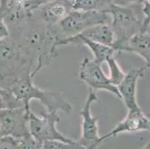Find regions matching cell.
I'll return each mask as SVG.
<instances>
[{
  "instance_id": "cell-7",
  "label": "cell",
  "mask_w": 150,
  "mask_h": 149,
  "mask_svg": "<svg viewBox=\"0 0 150 149\" xmlns=\"http://www.w3.org/2000/svg\"><path fill=\"white\" fill-rule=\"evenodd\" d=\"M24 107L0 110V130L2 136L20 139L29 134L28 115Z\"/></svg>"
},
{
  "instance_id": "cell-5",
  "label": "cell",
  "mask_w": 150,
  "mask_h": 149,
  "mask_svg": "<svg viewBox=\"0 0 150 149\" xmlns=\"http://www.w3.org/2000/svg\"><path fill=\"white\" fill-rule=\"evenodd\" d=\"M99 98L96 91L89 89V93L82 109L80 111L81 117V135L76 141L84 149H97L102 144L99 133L98 119L99 117H93L91 114V105L98 102Z\"/></svg>"
},
{
  "instance_id": "cell-18",
  "label": "cell",
  "mask_w": 150,
  "mask_h": 149,
  "mask_svg": "<svg viewBox=\"0 0 150 149\" xmlns=\"http://www.w3.org/2000/svg\"><path fill=\"white\" fill-rule=\"evenodd\" d=\"M142 12L144 14V19L141 20L140 32L145 33L150 24V0H146L143 2Z\"/></svg>"
},
{
  "instance_id": "cell-14",
  "label": "cell",
  "mask_w": 150,
  "mask_h": 149,
  "mask_svg": "<svg viewBox=\"0 0 150 149\" xmlns=\"http://www.w3.org/2000/svg\"><path fill=\"white\" fill-rule=\"evenodd\" d=\"M110 3V0H75L73 10L82 11H104Z\"/></svg>"
},
{
  "instance_id": "cell-22",
  "label": "cell",
  "mask_w": 150,
  "mask_h": 149,
  "mask_svg": "<svg viewBox=\"0 0 150 149\" xmlns=\"http://www.w3.org/2000/svg\"><path fill=\"white\" fill-rule=\"evenodd\" d=\"M11 33L8 27L4 22L3 20H0V41L10 37Z\"/></svg>"
},
{
  "instance_id": "cell-11",
  "label": "cell",
  "mask_w": 150,
  "mask_h": 149,
  "mask_svg": "<svg viewBox=\"0 0 150 149\" xmlns=\"http://www.w3.org/2000/svg\"><path fill=\"white\" fill-rule=\"evenodd\" d=\"M73 10V4L69 0H54L38 9L40 23L54 26Z\"/></svg>"
},
{
  "instance_id": "cell-21",
  "label": "cell",
  "mask_w": 150,
  "mask_h": 149,
  "mask_svg": "<svg viewBox=\"0 0 150 149\" xmlns=\"http://www.w3.org/2000/svg\"><path fill=\"white\" fill-rule=\"evenodd\" d=\"M146 0H110L113 4L124 7H132L137 4H142Z\"/></svg>"
},
{
  "instance_id": "cell-13",
  "label": "cell",
  "mask_w": 150,
  "mask_h": 149,
  "mask_svg": "<svg viewBox=\"0 0 150 149\" xmlns=\"http://www.w3.org/2000/svg\"><path fill=\"white\" fill-rule=\"evenodd\" d=\"M79 35L88 40L113 47L115 42V35L108 23L99 24L87 28Z\"/></svg>"
},
{
  "instance_id": "cell-10",
  "label": "cell",
  "mask_w": 150,
  "mask_h": 149,
  "mask_svg": "<svg viewBox=\"0 0 150 149\" xmlns=\"http://www.w3.org/2000/svg\"><path fill=\"white\" fill-rule=\"evenodd\" d=\"M57 44H58V46H66L68 44H75L78 46H87L93 55V60L101 64L102 63L106 62L110 57H114L117 52L115 49L111 46H105V45L94 42V41L84 37L79 34L76 36L59 40Z\"/></svg>"
},
{
  "instance_id": "cell-25",
  "label": "cell",
  "mask_w": 150,
  "mask_h": 149,
  "mask_svg": "<svg viewBox=\"0 0 150 149\" xmlns=\"http://www.w3.org/2000/svg\"><path fill=\"white\" fill-rule=\"evenodd\" d=\"M145 33H147V34H149V35H150V24L149 25L148 28H147L146 31V32H145Z\"/></svg>"
},
{
  "instance_id": "cell-12",
  "label": "cell",
  "mask_w": 150,
  "mask_h": 149,
  "mask_svg": "<svg viewBox=\"0 0 150 149\" xmlns=\"http://www.w3.org/2000/svg\"><path fill=\"white\" fill-rule=\"evenodd\" d=\"M119 52L134 53L141 57L150 69V35L138 32L129 38L119 49Z\"/></svg>"
},
{
  "instance_id": "cell-3",
  "label": "cell",
  "mask_w": 150,
  "mask_h": 149,
  "mask_svg": "<svg viewBox=\"0 0 150 149\" xmlns=\"http://www.w3.org/2000/svg\"><path fill=\"white\" fill-rule=\"evenodd\" d=\"M110 18V15L102 11L72 10L64 18L52 27L59 40L76 36L96 25L108 23Z\"/></svg>"
},
{
  "instance_id": "cell-19",
  "label": "cell",
  "mask_w": 150,
  "mask_h": 149,
  "mask_svg": "<svg viewBox=\"0 0 150 149\" xmlns=\"http://www.w3.org/2000/svg\"><path fill=\"white\" fill-rule=\"evenodd\" d=\"M23 1H24L25 11L31 17L35 11H36L38 9H39L45 4L50 2V0H23Z\"/></svg>"
},
{
  "instance_id": "cell-8",
  "label": "cell",
  "mask_w": 150,
  "mask_h": 149,
  "mask_svg": "<svg viewBox=\"0 0 150 149\" xmlns=\"http://www.w3.org/2000/svg\"><path fill=\"white\" fill-rule=\"evenodd\" d=\"M150 131V116L146 114L141 108L128 111L127 116L120 121L109 133L100 137L103 142L110 137H115L122 133H135L139 131Z\"/></svg>"
},
{
  "instance_id": "cell-24",
  "label": "cell",
  "mask_w": 150,
  "mask_h": 149,
  "mask_svg": "<svg viewBox=\"0 0 150 149\" xmlns=\"http://www.w3.org/2000/svg\"><path fill=\"white\" fill-rule=\"evenodd\" d=\"M139 149H150V138H149V141L147 142L146 144Z\"/></svg>"
},
{
  "instance_id": "cell-28",
  "label": "cell",
  "mask_w": 150,
  "mask_h": 149,
  "mask_svg": "<svg viewBox=\"0 0 150 149\" xmlns=\"http://www.w3.org/2000/svg\"><path fill=\"white\" fill-rule=\"evenodd\" d=\"M0 2H1V0H0Z\"/></svg>"
},
{
  "instance_id": "cell-1",
  "label": "cell",
  "mask_w": 150,
  "mask_h": 149,
  "mask_svg": "<svg viewBox=\"0 0 150 149\" xmlns=\"http://www.w3.org/2000/svg\"><path fill=\"white\" fill-rule=\"evenodd\" d=\"M31 67L22 69L17 76L10 80L8 87L5 90L10 92L17 102L31 111L30 102L38 100L46 107L49 113H58L59 110L69 114L73 107L59 91L43 90L35 85L31 81Z\"/></svg>"
},
{
  "instance_id": "cell-4",
  "label": "cell",
  "mask_w": 150,
  "mask_h": 149,
  "mask_svg": "<svg viewBox=\"0 0 150 149\" xmlns=\"http://www.w3.org/2000/svg\"><path fill=\"white\" fill-rule=\"evenodd\" d=\"M60 121L61 118L55 112H47L42 113L41 117H38L30 111L28 115L29 133L41 143L50 140H58L67 143H74L76 140L64 136L57 129L56 125Z\"/></svg>"
},
{
  "instance_id": "cell-6",
  "label": "cell",
  "mask_w": 150,
  "mask_h": 149,
  "mask_svg": "<svg viewBox=\"0 0 150 149\" xmlns=\"http://www.w3.org/2000/svg\"><path fill=\"white\" fill-rule=\"evenodd\" d=\"M79 78L89 87V89L97 90H106L115 95L120 99V95L117 87L110 84L108 77L102 69V64L94 60L85 57L79 66Z\"/></svg>"
},
{
  "instance_id": "cell-15",
  "label": "cell",
  "mask_w": 150,
  "mask_h": 149,
  "mask_svg": "<svg viewBox=\"0 0 150 149\" xmlns=\"http://www.w3.org/2000/svg\"><path fill=\"white\" fill-rule=\"evenodd\" d=\"M106 63L108 64L109 68V76H108V77L110 84L115 87H117L125 78V73L122 71L117 63L115 56L110 57L106 61Z\"/></svg>"
},
{
  "instance_id": "cell-9",
  "label": "cell",
  "mask_w": 150,
  "mask_h": 149,
  "mask_svg": "<svg viewBox=\"0 0 150 149\" xmlns=\"http://www.w3.org/2000/svg\"><path fill=\"white\" fill-rule=\"evenodd\" d=\"M146 66L129 70L120 84L117 86V90L120 95V99L123 101L128 110L140 108L137 101V86L138 81L144 77Z\"/></svg>"
},
{
  "instance_id": "cell-20",
  "label": "cell",
  "mask_w": 150,
  "mask_h": 149,
  "mask_svg": "<svg viewBox=\"0 0 150 149\" xmlns=\"http://www.w3.org/2000/svg\"><path fill=\"white\" fill-rule=\"evenodd\" d=\"M18 139L11 136H0V149H17Z\"/></svg>"
},
{
  "instance_id": "cell-26",
  "label": "cell",
  "mask_w": 150,
  "mask_h": 149,
  "mask_svg": "<svg viewBox=\"0 0 150 149\" xmlns=\"http://www.w3.org/2000/svg\"><path fill=\"white\" fill-rule=\"evenodd\" d=\"M2 90H3V88H2V87H0V92H1V91H2Z\"/></svg>"
},
{
  "instance_id": "cell-27",
  "label": "cell",
  "mask_w": 150,
  "mask_h": 149,
  "mask_svg": "<svg viewBox=\"0 0 150 149\" xmlns=\"http://www.w3.org/2000/svg\"><path fill=\"white\" fill-rule=\"evenodd\" d=\"M0 136H2V134H1V130H0Z\"/></svg>"
},
{
  "instance_id": "cell-23",
  "label": "cell",
  "mask_w": 150,
  "mask_h": 149,
  "mask_svg": "<svg viewBox=\"0 0 150 149\" xmlns=\"http://www.w3.org/2000/svg\"><path fill=\"white\" fill-rule=\"evenodd\" d=\"M5 93H6V90H5V89H3V90L0 92V110L8 108L6 102H5V98H4V95H5Z\"/></svg>"
},
{
  "instance_id": "cell-16",
  "label": "cell",
  "mask_w": 150,
  "mask_h": 149,
  "mask_svg": "<svg viewBox=\"0 0 150 149\" xmlns=\"http://www.w3.org/2000/svg\"><path fill=\"white\" fill-rule=\"evenodd\" d=\"M42 149H84L77 141L67 143L58 140H50L42 143Z\"/></svg>"
},
{
  "instance_id": "cell-17",
  "label": "cell",
  "mask_w": 150,
  "mask_h": 149,
  "mask_svg": "<svg viewBox=\"0 0 150 149\" xmlns=\"http://www.w3.org/2000/svg\"><path fill=\"white\" fill-rule=\"evenodd\" d=\"M17 149H42V143L29 133L18 139Z\"/></svg>"
},
{
  "instance_id": "cell-2",
  "label": "cell",
  "mask_w": 150,
  "mask_h": 149,
  "mask_svg": "<svg viewBox=\"0 0 150 149\" xmlns=\"http://www.w3.org/2000/svg\"><path fill=\"white\" fill-rule=\"evenodd\" d=\"M111 17L110 26L115 35L113 48L119 52L121 46L133 35L140 32L141 20L132 7H124L110 2L105 10L102 11Z\"/></svg>"
}]
</instances>
